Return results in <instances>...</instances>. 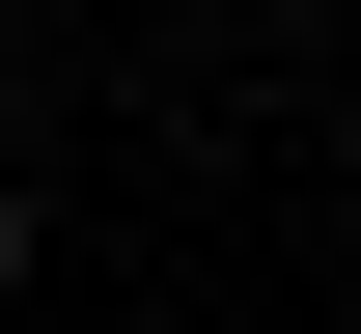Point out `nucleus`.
<instances>
[{
    "mask_svg": "<svg viewBox=\"0 0 361 334\" xmlns=\"http://www.w3.org/2000/svg\"><path fill=\"white\" fill-rule=\"evenodd\" d=\"M0 279H28V195H0Z\"/></svg>",
    "mask_w": 361,
    "mask_h": 334,
    "instance_id": "nucleus-1",
    "label": "nucleus"
}]
</instances>
